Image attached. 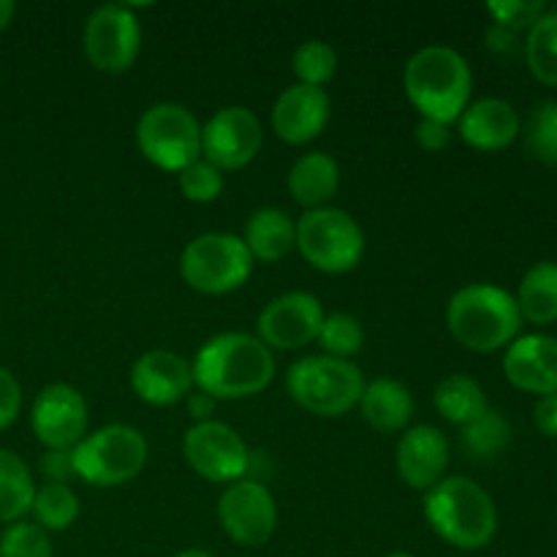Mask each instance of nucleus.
Wrapping results in <instances>:
<instances>
[{
  "instance_id": "obj_39",
  "label": "nucleus",
  "mask_w": 557,
  "mask_h": 557,
  "mask_svg": "<svg viewBox=\"0 0 557 557\" xmlns=\"http://www.w3.org/2000/svg\"><path fill=\"white\" fill-rule=\"evenodd\" d=\"M533 419H536V428L547 438H557V395L539 397L536 408H533Z\"/></svg>"
},
{
  "instance_id": "obj_10",
  "label": "nucleus",
  "mask_w": 557,
  "mask_h": 557,
  "mask_svg": "<svg viewBox=\"0 0 557 557\" xmlns=\"http://www.w3.org/2000/svg\"><path fill=\"white\" fill-rule=\"evenodd\" d=\"M139 20L131 5L109 3L90 14L85 25V52L92 69L103 74H123L139 54Z\"/></svg>"
},
{
  "instance_id": "obj_13",
  "label": "nucleus",
  "mask_w": 557,
  "mask_h": 557,
  "mask_svg": "<svg viewBox=\"0 0 557 557\" xmlns=\"http://www.w3.org/2000/svg\"><path fill=\"white\" fill-rule=\"evenodd\" d=\"M261 147V123L248 107H226L201 128V156L212 166L243 169Z\"/></svg>"
},
{
  "instance_id": "obj_44",
  "label": "nucleus",
  "mask_w": 557,
  "mask_h": 557,
  "mask_svg": "<svg viewBox=\"0 0 557 557\" xmlns=\"http://www.w3.org/2000/svg\"><path fill=\"white\" fill-rule=\"evenodd\" d=\"M386 557H417V555H411V553H392V555H386Z\"/></svg>"
},
{
  "instance_id": "obj_24",
  "label": "nucleus",
  "mask_w": 557,
  "mask_h": 557,
  "mask_svg": "<svg viewBox=\"0 0 557 557\" xmlns=\"http://www.w3.org/2000/svg\"><path fill=\"white\" fill-rule=\"evenodd\" d=\"M433 403L446 422L460 424V428L471 424L473 419H479L490 408L487 395H484V389L479 386V381L460 373L446 375V379L435 386Z\"/></svg>"
},
{
  "instance_id": "obj_14",
  "label": "nucleus",
  "mask_w": 557,
  "mask_h": 557,
  "mask_svg": "<svg viewBox=\"0 0 557 557\" xmlns=\"http://www.w3.org/2000/svg\"><path fill=\"white\" fill-rule=\"evenodd\" d=\"M33 433L47 449L71 451L85 441L87 403L69 384H52L36 397L30 413Z\"/></svg>"
},
{
  "instance_id": "obj_31",
  "label": "nucleus",
  "mask_w": 557,
  "mask_h": 557,
  "mask_svg": "<svg viewBox=\"0 0 557 557\" xmlns=\"http://www.w3.org/2000/svg\"><path fill=\"white\" fill-rule=\"evenodd\" d=\"M315 341H319L321 348H324V357L348 359L362 348L364 332H362V324H359L354 315L332 313V315H324V324H321V332Z\"/></svg>"
},
{
  "instance_id": "obj_2",
  "label": "nucleus",
  "mask_w": 557,
  "mask_h": 557,
  "mask_svg": "<svg viewBox=\"0 0 557 557\" xmlns=\"http://www.w3.org/2000/svg\"><path fill=\"white\" fill-rule=\"evenodd\" d=\"M403 85L424 120L451 125L466 112L473 82L468 60L457 49L424 47L408 60Z\"/></svg>"
},
{
  "instance_id": "obj_36",
  "label": "nucleus",
  "mask_w": 557,
  "mask_h": 557,
  "mask_svg": "<svg viewBox=\"0 0 557 557\" xmlns=\"http://www.w3.org/2000/svg\"><path fill=\"white\" fill-rule=\"evenodd\" d=\"M38 471L47 479V484H69L71 479H76L74 455L71 451L47 449V455H41V462H38Z\"/></svg>"
},
{
  "instance_id": "obj_30",
  "label": "nucleus",
  "mask_w": 557,
  "mask_h": 557,
  "mask_svg": "<svg viewBox=\"0 0 557 557\" xmlns=\"http://www.w3.org/2000/svg\"><path fill=\"white\" fill-rule=\"evenodd\" d=\"M292 69L297 74L299 85L321 87L335 76L337 52L326 41H305L294 52Z\"/></svg>"
},
{
  "instance_id": "obj_11",
  "label": "nucleus",
  "mask_w": 557,
  "mask_h": 557,
  "mask_svg": "<svg viewBox=\"0 0 557 557\" xmlns=\"http://www.w3.org/2000/svg\"><path fill=\"white\" fill-rule=\"evenodd\" d=\"M185 462L207 482H237L245 476L250 466V455L245 441L234 433L228 424L199 422L190 428L183 438Z\"/></svg>"
},
{
  "instance_id": "obj_23",
  "label": "nucleus",
  "mask_w": 557,
  "mask_h": 557,
  "mask_svg": "<svg viewBox=\"0 0 557 557\" xmlns=\"http://www.w3.org/2000/svg\"><path fill=\"white\" fill-rule=\"evenodd\" d=\"M243 243L253 259L272 264V261H281L297 245V223L283 210L264 207V210L250 215Z\"/></svg>"
},
{
  "instance_id": "obj_32",
  "label": "nucleus",
  "mask_w": 557,
  "mask_h": 557,
  "mask_svg": "<svg viewBox=\"0 0 557 557\" xmlns=\"http://www.w3.org/2000/svg\"><path fill=\"white\" fill-rule=\"evenodd\" d=\"M528 150L544 163H557V101H544L528 120Z\"/></svg>"
},
{
  "instance_id": "obj_1",
  "label": "nucleus",
  "mask_w": 557,
  "mask_h": 557,
  "mask_svg": "<svg viewBox=\"0 0 557 557\" xmlns=\"http://www.w3.org/2000/svg\"><path fill=\"white\" fill-rule=\"evenodd\" d=\"M190 373L194 384L215 400H243L270 386L275 359L259 337L223 332L199 348Z\"/></svg>"
},
{
  "instance_id": "obj_7",
  "label": "nucleus",
  "mask_w": 557,
  "mask_h": 557,
  "mask_svg": "<svg viewBox=\"0 0 557 557\" xmlns=\"http://www.w3.org/2000/svg\"><path fill=\"white\" fill-rule=\"evenodd\" d=\"M297 248L310 267L341 275V272L354 270L362 259L364 234L348 212L319 207L299 218Z\"/></svg>"
},
{
  "instance_id": "obj_3",
  "label": "nucleus",
  "mask_w": 557,
  "mask_h": 557,
  "mask_svg": "<svg viewBox=\"0 0 557 557\" xmlns=\"http://www.w3.org/2000/svg\"><path fill=\"white\" fill-rule=\"evenodd\" d=\"M424 517L444 542L457 549H482L498 531V511L490 495L466 476L441 479L424 498Z\"/></svg>"
},
{
  "instance_id": "obj_43",
  "label": "nucleus",
  "mask_w": 557,
  "mask_h": 557,
  "mask_svg": "<svg viewBox=\"0 0 557 557\" xmlns=\"http://www.w3.org/2000/svg\"><path fill=\"white\" fill-rule=\"evenodd\" d=\"M174 557H212V555L201 553V549H185V553H180V555H174Z\"/></svg>"
},
{
  "instance_id": "obj_34",
  "label": "nucleus",
  "mask_w": 557,
  "mask_h": 557,
  "mask_svg": "<svg viewBox=\"0 0 557 557\" xmlns=\"http://www.w3.org/2000/svg\"><path fill=\"white\" fill-rule=\"evenodd\" d=\"M180 190L188 201L196 205H207V201H215L223 190V174L221 169L212 166L210 161L199 158L190 166H185L180 172Z\"/></svg>"
},
{
  "instance_id": "obj_15",
  "label": "nucleus",
  "mask_w": 557,
  "mask_h": 557,
  "mask_svg": "<svg viewBox=\"0 0 557 557\" xmlns=\"http://www.w3.org/2000/svg\"><path fill=\"white\" fill-rule=\"evenodd\" d=\"M324 308L308 292H292L272 299L259 315V341L267 348L294 351L319 337Z\"/></svg>"
},
{
  "instance_id": "obj_33",
  "label": "nucleus",
  "mask_w": 557,
  "mask_h": 557,
  "mask_svg": "<svg viewBox=\"0 0 557 557\" xmlns=\"http://www.w3.org/2000/svg\"><path fill=\"white\" fill-rule=\"evenodd\" d=\"M0 557H52V542L36 522H14L0 536Z\"/></svg>"
},
{
  "instance_id": "obj_25",
  "label": "nucleus",
  "mask_w": 557,
  "mask_h": 557,
  "mask_svg": "<svg viewBox=\"0 0 557 557\" xmlns=\"http://www.w3.org/2000/svg\"><path fill=\"white\" fill-rule=\"evenodd\" d=\"M517 308L522 319L533 324L557 321V261H542L525 272L517 294Z\"/></svg>"
},
{
  "instance_id": "obj_16",
  "label": "nucleus",
  "mask_w": 557,
  "mask_h": 557,
  "mask_svg": "<svg viewBox=\"0 0 557 557\" xmlns=\"http://www.w3.org/2000/svg\"><path fill=\"white\" fill-rule=\"evenodd\" d=\"M330 120V96L324 87L292 85L277 96L272 107V128L288 145L313 141Z\"/></svg>"
},
{
  "instance_id": "obj_29",
  "label": "nucleus",
  "mask_w": 557,
  "mask_h": 557,
  "mask_svg": "<svg viewBox=\"0 0 557 557\" xmlns=\"http://www.w3.org/2000/svg\"><path fill=\"white\" fill-rule=\"evenodd\" d=\"M511 438V428L506 417L495 408H487L479 419L462 428V446L476 460H490L506 449Z\"/></svg>"
},
{
  "instance_id": "obj_22",
  "label": "nucleus",
  "mask_w": 557,
  "mask_h": 557,
  "mask_svg": "<svg viewBox=\"0 0 557 557\" xmlns=\"http://www.w3.org/2000/svg\"><path fill=\"white\" fill-rule=\"evenodd\" d=\"M362 417L381 433H397L413 417V397L406 384L395 379H375L362 392Z\"/></svg>"
},
{
  "instance_id": "obj_42",
  "label": "nucleus",
  "mask_w": 557,
  "mask_h": 557,
  "mask_svg": "<svg viewBox=\"0 0 557 557\" xmlns=\"http://www.w3.org/2000/svg\"><path fill=\"white\" fill-rule=\"evenodd\" d=\"M14 11H16V5L11 3V0H0V33L11 25V20H14Z\"/></svg>"
},
{
  "instance_id": "obj_20",
  "label": "nucleus",
  "mask_w": 557,
  "mask_h": 557,
  "mask_svg": "<svg viewBox=\"0 0 557 557\" xmlns=\"http://www.w3.org/2000/svg\"><path fill=\"white\" fill-rule=\"evenodd\" d=\"M460 134L476 150H504L520 134V117L504 98H479L460 114Z\"/></svg>"
},
{
  "instance_id": "obj_35",
  "label": "nucleus",
  "mask_w": 557,
  "mask_h": 557,
  "mask_svg": "<svg viewBox=\"0 0 557 557\" xmlns=\"http://www.w3.org/2000/svg\"><path fill=\"white\" fill-rule=\"evenodd\" d=\"M487 11L495 20V25L517 33L525 30V27H533V22L547 9H544L542 0H490Z\"/></svg>"
},
{
  "instance_id": "obj_4",
  "label": "nucleus",
  "mask_w": 557,
  "mask_h": 557,
  "mask_svg": "<svg viewBox=\"0 0 557 557\" xmlns=\"http://www.w3.org/2000/svg\"><path fill=\"white\" fill-rule=\"evenodd\" d=\"M446 324L457 343L479 354L509 346L522 326L517 299L506 288L473 283L449 299Z\"/></svg>"
},
{
  "instance_id": "obj_40",
  "label": "nucleus",
  "mask_w": 557,
  "mask_h": 557,
  "mask_svg": "<svg viewBox=\"0 0 557 557\" xmlns=\"http://www.w3.org/2000/svg\"><path fill=\"white\" fill-rule=\"evenodd\" d=\"M215 397H210L207 392H194V395H188V413L194 419H199V422H210L212 411H215Z\"/></svg>"
},
{
  "instance_id": "obj_21",
  "label": "nucleus",
  "mask_w": 557,
  "mask_h": 557,
  "mask_svg": "<svg viewBox=\"0 0 557 557\" xmlns=\"http://www.w3.org/2000/svg\"><path fill=\"white\" fill-rule=\"evenodd\" d=\"M337 185H341V169L326 152H308L288 172V194L305 210L324 207L337 194Z\"/></svg>"
},
{
  "instance_id": "obj_37",
  "label": "nucleus",
  "mask_w": 557,
  "mask_h": 557,
  "mask_svg": "<svg viewBox=\"0 0 557 557\" xmlns=\"http://www.w3.org/2000/svg\"><path fill=\"white\" fill-rule=\"evenodd\" d=\"M22 406V389L14 375L5 368H0V430L9 428L16 419Z\"/></svg>"
},
{
  "instance_id": "obj_41",
  "label": "nucleus",
  "mask_w": 557,
  "mask_h": 557,
  "mask_svg": "<svg viewBox=\"0 0 557 557\" xmlns=\"http://www.w3.org/2000/svg\"><path fill=\"white\" fill-rule=\"evenodd\" d=\"M487 44L495 52H511V49H515V33L506 30V27L500 25H493L487 30Z\"/></svg>"
},
{
  "instance_id": "obj_18",
  "label": "nucleus",
  "mask_w": 557,
  "mask_h": 557,
  "mask_svg": "<svg viewBox=\"0 0 557 557\" xmlns=\"http://www.w3.org/2000/svg\"><path fill=\"white\" fill-rule=\"evenodd\" d=\"M504 373L517 389L531 395H557V337L525 335L509 346Z\"/></svg>"
},
{
  "instance_id": "obj_27",
  "label": "nucleus",
  "mask_w": 557,
  "mask_h": 557,
  "mask_svg": "<svg viewBox=\"0 0 557 557\" xmlns=\"http://www.w3.org/2000/svg\"><path fill=\"white\" fill-rule=\"evenodd\" d=\"M528 65L544 85L557 87V11H544L533 22L525 44Z\"/></svg>"
},
{
  "instance_id": "obj_12",
  "label": "nucleus",
  "mask_w": 557,
  "mask_h": 557,
  "mask_svg": "<svg viewBox=\"0 0 557 557\" xmlns=\"http://www.w3.org/2000/svg\"><path fill=\"white\" fill-rule=\"evenodd\" d=\"M218 517L234 544L261 547L272 539L277 528V509L270 490L253 479L234 482L218 504Z\"/></svg>"
},
{
  "instance_id": "obj_9",
  "label": "nucleus",
  "mask_w": 557,
  "mask_h": 557,
  "mask_svg": "<svg viewBox=\"0 0 557 557\" xmlns=\"http://www.w3.org/2000/svg\"><path fill=\"white\" fill-rule=\"evenodd\" d=\"M253 270V256L234 234H201L185 245L180 275L201 294H228L243 286Z\"/></svg>"
},
{
  "instance_id": "obj_38",
  "label": "nucleus",
  "mask_w": 557,
  "mask_h": 557,
  "mask_svg": "<svg viewBox=\"0 0 557 557\" xmlns=\"http://www.w3.org/2000/svg\"><path fill=\"white\" fill-rule=\"evenodd\" d=\"M417 141L422 150L428 152H441L449 147L451 141V125L438 123V120H424L417 125Z\"/></svg>"
},
{
  "instance_id": "obj_19",
  "label": "nucleus",
  "mask_w": 557,
  "mask_h": 557,
  "mask_svg": "<svg viewBox=\"0 0 557 557\" xmlns=\"http://www.w3.org/2000/svg\"><path fill=\"white\" fill-rule=\"evenodd\" d=\"M449 466V444L444 433L430 424L411 428L397 444V471L413 490H433Z\"/></svg>"
},
{
  "instance_id": "obj_5",
  "label": "nucleus",
  "mask_w": 557,
  "mask_h": 557,
  "mask_svg": "<svg viewBox=\"0 0 557 557\" xmlns=\"http://www.w3.org/2000/svg\"><path fill=\"white\" fill-rule=\"evenodd\" d=\"M286 389L305 411L319 417H343L362 400L364 379L348 359L305 357L288 368Z\"/></svg>"
},
{
  "instance_id": "obj_6",
  "label": "nucleus",
  "mask_w": 557,
  "mask_h": 557,
  "mask_svg": "<svg viewBox=\"0 0 557 557\" xmlns=\"http://www.w3.org/2000/svg\"><path fill=\"white\" fill-rule=\"evenodd\" d=\"M71 455L76 479L92 487H117L141 473L147 462V441L128 424H109L98 433L85 435Z\"/></svg>"
},
{
  "instance_id": "obj_17",
  "label": "nucleus",
  "mask_w": 557,
  "mask_h": 557,
  "mask_svg": "<svg viewBox=\"0 0 557 557\" xmlns=\"http://www.w3.org/2000/svg\"><path fill=\"white\" fill-rule=\"evenodd\" d=\"M190 384H194L190 364L180 354L166 351V348L141 354L131 368V386H134L136 397L150 406H172V403L183 400L188 397Z\"/></svg>"
},
{
  "instance_id": "obj_28",
  "label": "nucleus",
  "mask_w": 557,
  "mask_h": 557,
  "mask_svg": "<svg viewBox=\"0 0 557 557\" xmlns=\"http://www.w3.org/2000/svg\"><path fill=\"white\" fill-rule=\"evenodd\" d=\"M30 515L44 531H65L79 517V498L69 484H44L41 490H36Z\"/></svg>"
},
{
  "instance_id": "obj_8",
  "label": "nucleus",
  "mask_w": 557,
  "mask_h": 557,
  "mask_svg": "<svg viewBox=\"0 0 557 557\" xmlns=\"http://www.w3.org/2000/svg\"><path fill=\"white\" fill-rule=\"evenodd\" d=\"M141 156L163 172H183L201 156V125L183 103L163 101L147 109L136 125Z\"/></svg>"
},
{
  "instance_id": "obj_26",
  "label": "nucleus",
  "mask_w": 557,
  "mask_h": 557,
  "mask_svg": "<svg viewBox=\"0 0 557 557\" xmlns=\"http://www.w3.org/2000/svg\"><path fill=\"white\" fill-rule=\"evenodd\" d=\"M36 484L30 471L14 451L0 449V522H20L30 511Z\"/></svg>"
}]
</instances>
